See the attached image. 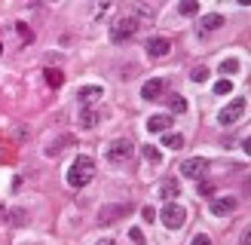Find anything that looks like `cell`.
Returning <instances> with one entry per match:
<instances>
[{
  "instance_id": "obj_1",
  "label": "cell",
  "mask_w": 251,
  "mask_h": 245,
  "mask_svg": "<svg viewBox=\"0 0 251 245\" xmlns=\"http://www.w3.org/2000/svg\"><path fill=\"white\" fill-rule=\"evenodd\" d=\"M92 178H95V163L89 156H77L65 175L68 187H86V184H92Z\"/></svg>"
},
{
  "instance_id": "obj_2",
  "label": "cell",
  "mask_w": 251,
  "mask_h": 245,
  "mask_svg": "<svg viewBox=\"0 0 251 245\" xmlns=\"http://www.w3.org/2000/svg\"><path fill=\"white\" fill-rule=\"evenodd\" d=\"M132 153H135V144L129 138H117V141H110V147H107V163L110 166H126L132 159Z\"/></svg>"
},
{
  "instance_id": "obj_3",
  "label": "cell",
  "mask_w": 251,
  "mask_h": 245,
  "mask_svg": "<svg viewBox=\"0 0 251 245\" xmlns=\"http://www.w3.org/2000/svg\"><path fill=\"white\" fill-rule=\"evenodd\" d=\"M159 218H162V227H166V230H181L184 220H187V212L178 202H166V208L159 212Z\"/></svg>"
},
{
  "instance_id": "obj_4",
  "label": "cell",
  "mask_w": 251,
  "mask_h": 245,
  "mask_svg": "<svg viewBox=\"0 0 251 245\" xmlns=\"http://www.w3.org/2000/svg\"><path fill=\"white\" fill-rule=\"evenodd\" d=\"M135 31H138V22H135L132 16L117 19L114 24H110V43H123V40H129Z\"/></svg>"
},
{
  "instance_id": "obj_5",
  "label": "cell",
  "mask_w": 251,
  "mask_h": 245,
  "mask_svg": "<svg viewBox=\"0 0 251 245\" xmlns=\"http://www.w3.org/2000/svg\"><path fill=\"white\" fill-rule=\"evenodd\" d=\"M242 114H245V98H233L224 110H218V122L221 126H233V122L242 120Z\"/></svg>"
},
{
  "instance_id": "obj_6",
  "label": "cell",
  "mask_w": 251,
  "mask_h": 245,
  "mask_svg": "<svg viewBox=\"0 0 251 245\" xmlns=\"http://www.w3.org/2000/svg\"><path fill=\"white\" fill-rule=\"evenodd\" d=\"M205 172H208V159H202V156H190L181 163V175L190 178V181H202Z\"/></svg>"
},
{
  "instance_id": "obj_7",
  "label": "cell",
  "mask_w": 251,
  "mask_h": 245,
  "mask_svg": "<svg viewBox=\"0 0 251 245\" xmlns=\"http://www.w3.org/2000/svg\"><path fill=\"white\" fill-rule=\"evenodd\" d=\"M129 212H132L129 202H123V205H107V208H101V212H98V224H114L117 218L129 215Z\"/></svg>"
},
{
  "instance_id": "obj_8",
  "label": "cell",
  "mask_w": 251,
  "mask_h": 245,
  "mask_svg": "<svg viewBox=\"0 0 251 245\" xmlns=\"http://www.w3.org/2000/svg\"><path fill=\"white\" fill-rule=\"evenodd\" d=\"M162 92H166V80H162V77H153V80H147L141 86V98H144V101H156V98H162Z\"/></svg>"
},
{
  "instance_id": "obj_9",
  "label": "cell",
  "mask_w": 251,
  "mask_h": 245,
  "mask_svg": "<svg viewBox=\"0 0 251 245\" xmlns=\"http://www.w3.org/2000/svg\"><path fill=\"white\" fill-rule=\"evenodd\" d=\"M172 52V40L169 37H153V40L147 43V55L150 58H166Z\"/></svg>"
},
{
  "instance_id": "obj_10",
  "label": "cell",
  "mask_w": 251,
  "mask_h": 245,
  "mask_svg": "<svg viewBox=\"0 0 251 245\" xmlns=\"http://www.w3.org/2000/svg\"><path fill=\"white\" fill-rule=\"evenodd\" d=\"M236 205H239V199L236 196H221V199H211V215H230L236 212Z\"/></svg>"
},
{
  "instance_id": "obj_11",
  "label": "cell",
  "mask_w": 251,
  "mask_h": 245,
  "mask_svg": "<svg viewBox=\"0 0 251 245\" xmlns=\"http://www.w3.org/2000/svg\"><path fill=\"white\" fill-rule=\"evenodd\" d=\"M101 95H104V89H101V86H83V89L77 92V101H80L83 107H92V104H95Z\"/></svg>"
},
{
  "instance_id": "obj_12",
  "label": "cell",
  "mask_w": 251,
  "mask_h": 245,
  "mask_svg": "<svg viewBox=\"0 0 251 245\" xmlns=\"http://www.w3.org/2000/svg\"><path fill=\"white\" fill-rule=\"evenodd\" d=\"M178 193H181V184L175 181V178H169V181L159 184V196H162L166 202H175V196H178Z\"/></svg>"
},
{
  "instance_id": "obj_13",
  "label": "cell",
  "mask_w": 251,
  "mask_h": 245,
  "mask_svg": "<svg viewBox=\"0 0 251 245\" xmlns=\"http://www.w3.org/2000/svg\"><path fill=\"white\" fill-rule=\"evenodd\" d=\"M169 126H172V117L169 114H153L147 120V129L150 132H169Z\"/></svg>"
},
{
  "instance_id": "obj_14",
  "label": "cell",
  "mask_w": 251,
  "mask_h": 245,
  "mask_svg": "<svg viewBox=\"0 0 251 245\" xmlns=\"http://www.w3.org/2000/svg\"><path fill=\"white\" fill-rule=\"evenodd\" d=\"M224 28V16H218V12H208V16H202V31L211 34V31H218Z\"/></svg>"
},
{
  "instance_id": "obj_15",
  "label": "cell",
  "mask_w": 251,
  "mask_h": 245,
  "mask_svg": "<svg viewBox=\"0 0 251 245\" xmlns=\"http://www.w3.org/2000/svg\"><path fill=\"white\" fill-rule=\"evenodd\" d=\"M162 147H169V150H181V147H184V135L166 132V135H162Z\"/></svg>"
},
{
  "instance_id": "obj_16",
  "label": "cell",
  "mask_w": 251,
  "mask_h": 245,
  "mask_svg": "<svg viewBox=\"0 0 251 245\" xmlns=\"http://www.w3.org/2000/svg\"><path fill=\"white\" fill-rule=\"evenodd\" d=\"M95 122H98V114H95L92 107H83V114H80V126H83V129H92Z\"/></svg>"
},
{
  "instance_id": "obj_17",
  "label": "cell",
  "mask_w": 251,
  "mask_h": 245,
  "mask_svg": "<svg viewBox=\"0 0 251 245\" xmlns=\"http://www.w3.org/2000/svg\"><path fill=\"white\" fill-rule=\"evenodd\" d=\"M6 218H9V220H12V224H16V227L28 224V212H25V208H12V212H9Z\"/></svg>"
},
{
  "instance_id": "obj_18",
  "label": "cell",
  "mask_w": 251,
  "mask_h": 245,
  "mask_svg": "<svg viewBox=\"0 0 251 245\" xmlns=\"http://www.w3.org/2000/svg\"><path fill=\"white\" fill-rule=\"evenodd\" d=\"M46 83H49V86H55V89H58V86L65 83V77H61V71H58V68H49V71H46Z\"/></svg>"
},
{
  "instance_id": "obj_19",
  "label": "cell",
  "mask_w": 251,
  "mask_h": 245,
  "mask_svg": "<svg viewBox=\"0 0 251 245\" xmlns=\"http://www.w3.org/2000/svg\"><path fill=\"white\" fill-rule=\"evenodd\" d=\"M178 12H181V16H196V12H199V6H196V0H184V3L178 6Z\"/></svg>"
},
{
  "instance_id": "obj_20",
  "label": "cell",
  "mask_w": 251,
  "mask_h": 245,
  "mask_svg": "<svg viewBox=\"0 0 251 245\" xmlns=\"http://www.w3.org/2000/svg\"><path fill=\"white\" fill-rule=\"evenodd\" d=\"M169 107L175 110V114H184V110H187V101H184L181 95H172V98H169Z\"/></svg>"
},
{
  "instance_id": "obj_21",
  "label": "cell",
  "mask_w": 251,
  "mask_h": 245,
  "mask_svg": "<svg viewBox=\"0 0 251 245\" xmlns=\"http://www.w3.org/2000/svg\"><path fill=\"white\" fill-rule=\"evenodd\" d=\"M233 92V83L230 80H218L215 83V95H230Z\"/></svg>"
},
{
  "instance_id": "obj_22",
  "label": "cell",
  "mask_w": 251,
  "mask_h": 245,
  "mask_svg": "<svg viewBox=\"0 0 251 245\" xmlns=\"http://www.w3.org/2000/svg\"><path fill=\"white\" fill-rule=\"evenodd\" d=\"M236 71H239V61H236V58H227L221 65V74H236Z\"/></svg>"
},
{
  "instance_id": "obj_23",
  "label": "cell",
  "mask_w": 251,
  "mask_h": 245,
  "mask_svg": "<svg viewBox=\"0 0 251 245\" xmlns=\"http://www.w3.org/2000/svg\"><path fill=\"white\" fill-rule=\"evenodd\" d=\"M190 77H193L196 83H205V80H208V68H196V71L190 74Z\"/></svg>"
},
{
  "instance_id": "obj_24",
  "label": "cell",
  "mask_w": 251,
  "mask_h": 245,
  "mask_svg": "<svg viewBox=\"0 0 251 245\" xmlns=\"http://www.w3.org/2000/svg\"><path fill=\"white\" fill-rule=\"evenodd\" d=\"M144 156H147V163H159V150H153V147H144Z\"/></svg>"
},
{
  "instance_id": "obj_25",
  "label": "cell",
  "mask_w": 251,
  "mask_h": 245,
  "mask_svg": "<svg viewBox=\"0 0 251 245\" xmlns=\"http://www.w3.org/2000/svg\"><path fill=\"white\" fill-rule=\"evenodd\" d=\"M16 31H19V37H22V40H25V43H31V31H28V28H25V24H22V22L16 24Z\"/></svg>"
},
{
  "instance_id": "obj_26",
  "label": "cell",
  "mask_w": 251,
  "mask_h": 245,
  "mask_svg": "<svg viewBox=\"0 0 251 245\" xmlns=\"http://www.w3.org/2000/svg\"><path fill=\"white\" fill-rule=\"evenodd\" d=\"M190 245H211V239L205 236V233H199V236H193V239H190Z\"/></svg>"
},
{
  "instance_id": "obj_27",
  "label": "cell",
  "mask_w": 251,
  "mask_h": 245,
  "mask_svg": "<svg viewBox=\"0 0 251 245\" xmlns=\"http://www.w3.org/2000/svg\"><path fill=\"white\" fill-rule=\"evenodd\" d=\"M129 236H132L135 242H141V239H144V233H141V230H138V227H132V230H129Z\"/></svg>"
},
{
  "instance_id": "obj_28",
  "label": "cell",
  "mask_w": 251,
  "mask_h": 245,
  "mask_svg": "<svg viewBox=\"0 0 251 245\" xmlns=\"http://www.w3.org/2000/svg\"><path fill=\"white\" fill-rule=\"evenodd\" d=\"M141 215H144V220H153V218H156V212H153L150 205H144V212H141Z\"/></svg>"
},
{
  "instance_id": "obj_29",
  "label": "cell",
  "mask_w": 251,
  "mask_h": 245,
  "mask_svg": "<svg viewBox=\"0 0 251 245\" xmlns=\"http://www.w3.org/2000/svg\"><path fill=\"white\" fill-rule=\"evenodd\" d=\"M6 215H9V212H6L3 205H0V224H6Z\"/></svg>"
},
{
  "instance_id": "obj_30",
  "label": "cell",
  "mask_w": 251,
  "mask_h": 245,
  "mask_svg": "<svg viewBox=\"0 0 251 245\" xmlns=\"http://www.w3.org/2000/svg\"><path fill=\"white\" fill-rule=\"evenodd\" d=\"M95 245H117L114 239H101V242H95Z\"/></svg>"
},
{
  "instance_id": "obj_31",
  "label": "cell",
  "mask_w": 251,
  "mask_h": 245,
  "mask_svg": "<svg viewBox=\"0 0 251 245\" xmlns=\"http://www.w3.org/2000/svg\"><path fill=\"white\" fill-rule=\"evenodd\" d=\"M0 55H3V43H0Z\"/></svg>"
}]
</instances>
